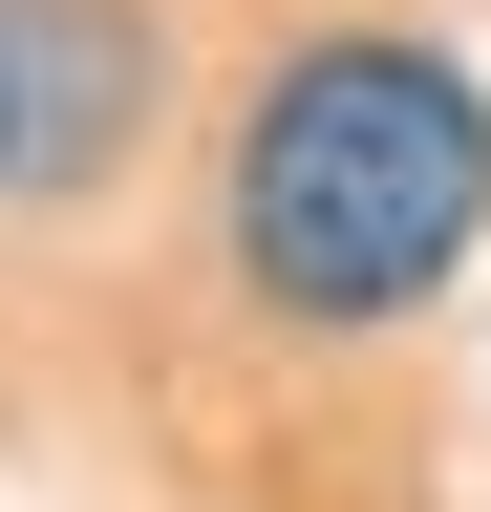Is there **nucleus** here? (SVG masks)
<instances>
[{"mask_svg":"<svg viewBox=\"0 0 491 512\" xmlns=\"http://www.w3.org/2000/svg\"><path fill=\"white\" fill-rule=\"evenodd\" d=\"M491 235V86L449 43H278L257 107H235V171H214V256L235 299L299 320V342H363V320L449 299V256Z\"/></svg>","mask_w":491,"mask_h":512,"instance_id":"nucleus-1","label":"nucleus"},{"mask_svg":"<svg viewBox=\"0 0 491 512\" xmlns=\"http://www.w3.org/2000/svg\"><path fill=\"white\" fill-rule=\"evenodd\" d=\"M150 107V22L129 0H0V214L22 192H86Z\"/></svg>","mask_w":491,"mask_h":512,"instance_id":"nucleus-2","label":"nucleus"}]
</instances>
